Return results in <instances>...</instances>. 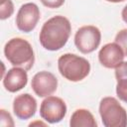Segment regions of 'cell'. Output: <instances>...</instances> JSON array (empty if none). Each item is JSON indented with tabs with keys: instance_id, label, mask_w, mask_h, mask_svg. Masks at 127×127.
Listing matches in <instances>:
<instances>
[{
	"instance_id": "5",
	"label": "cell",
	"mask_w": 127,
	"mask_h": 127,
	"mask_svg": "<svg viewBox=\"0 0 127 127\" xmlns=\"http://www.w3.org/2000/svg\"><path fill=\"white\" fill-rule=\"evenodd\" d=\"M101 32L93 25L80 27L74 35V45L81 54H90L100 45Z\"/></svg>"
},
{
	"instance_id": "8",
	"label": "cell",
	"mask_w": 127,
	"mask_h": 127,
	"mask_svg": "<svg viewBox=\"0 0 127 127\" xmlns=\"http://www.w3.org/2000/svg\"><path fill=\"white\" fill-rule=\"evenodd\" d=\"M31 87L39 97L52 95L58 88V78L50 71L42 70L37 72L31 81Z\"/></svg>"
},
{
	"instance_id": "2",
	"label": "cell",
	"mask_w": 127,
	"mask_h": 127,
	"mask_svg": "<svg viewBox=\"0 0 127 127\" xmlns=\"http://www.w3.org/2000/svg\"><path fill=\"white\" fill-rule=\"evenodd\" d=\"M4 55L13 65L30 70L35 64V54L32 45L25 39L16 37L10 39L4 46Z\"/></svg>"
},
{
	"instance_id": "9",
	"label": "cell",
	"mask_w": 127,
	"mask_h": 127,
	"mask_svg": "<svg viewBox=\"0 0 127 127\" xmlns=\"http://www.w3.org/2000/svg\"><path fill=\"white\" fill-rule=\"evenodd\" d=\"M125 54L117 43L105 44L98 53L99 63L106 68H116L124 62Z\"/></svg>"
},
{
	"instance_id": "18",
	"label": "cell",
	"mask_w": 127,
	"mask_h": 127,
	"mask_svg": "<svg viewBox=\"0 0 127 127\" xmlns=\"http://www.w3.org/2000/svg\"><path fill=\"white\" fill-rule=\"evenodd\" d=\"M121 17H122V20L127 24V5L122 9V12H121Z\"/></svg>"
},
{
	"instance_id": "11",
	"label": "cell",
	"mask_w": 127,
	"mask_h": 127,
	"mask_svg": "<svg viewBox=\"0 0 127 127\" xmlns=\"http://www.w3.org/2000/svg\"><path fill=\"white\" fill-rule=\"evenodd\" d=\"M2 80H3V85L7 91L12 93L17 92L23 89L27 85L28 82L27 70L22 67L13 66L5 73Z\"/></svg>"
},
{
	"instance_id": "6",
	"label": "cell",
	"mask_w": 127,
	"mask_h": 127,
	"mask_svg": "<svg viewBox=\"0 0 127 127\" xmlns=\"http://www.w3.org/2000/svg\"><path fill=\"white\" fill-rule=\"evenodd\" d=\"M67 111V107L64 99L58 96H47L40 105V116L43 120L50 124L61 122Z\"/></svg>"
},
{
	"instance_id": "10",
	"label": "cell",
	"mask_w": 127,
	"mask_h": 127,
	"mask_svg": "<svg viewBox=\"0 0 127 127\" xmlns=\"http://www.w3.org/2000/svg\"><path fill=\"white\" fill-rule=\"evenodd\" d=\"M37 111V100L29 93L17 95L13 100V112L21 120L32 118Z\"/></svg>"
},
{
	"instance_id": "15",
	"label": "cell",
	"mask_w": 127,
	"mask_h": 127,
	"mask_svg": "<svg viewBox=\"0 0 127 127\" xmlns=\"http://www.w3.org/2000/svg\"><path fill=\"white\" fill-rule=\"evenodd\" d=\"M114 42L117 43L122 48V50L125 54V57H127V28L120 30L116 34Z\"/></svg>"
},
{
	"instance_id": "14",
	"label": "cell",
	"mask_w": 127,
	"mask_h": 127,
	"mask_svg": "<svg viewBox=\"0 0 127 127\" xmlns=\"http://www.w3.org/2000/svg\"><path fill=\"white\" fill-rule=\"evenodd\" d=\"M14 13V5L11 0H1L0 3V19L6 20Z\"/></svg>"
},
{
	"instance_id": "19",
	"label": "cell",
	"mask_w": 127,
	"mask_h": 127,
	"mask_svg": "<svg viewBox=\"0 0 127 127\" xmlns=\"http://www.w3.org/2000/svg\"><path fill=\"white\" fill-rule=\"evenodd\" d=\"M34 125H43V126H46V123L41 122V121H36V122H32V123L29 124V126H34Z\"/></svg>"
},
{
	"instance_id": "3",
	"label": "cell",
	"mask_w": 127,
	"mask_h": 127,
	"mask_svg": "<svg viewBox=\"0 0 127 127\" xmlns=\"http://www.w3.org/2000/svg\"><path fill=\"white\" fill-rule=\"evenodd\" d=\"M58 68L62 76L65 79L77 82L84 79L89 74L91 67L89 62L85 58L66 53L59 58Z\"/></svg>"
},
{
	"instance_id": "12",
	"label": "cell",
	"mask_w": 127,
	"mask_h": 127,
	"mask_svg": "<svg viewBox=\"0 0 127 127\" xmlns=\"http://www.w3.org/2000/svg\"><path fill=\"white\" fill-rule=\"evenodd\" d=\"M69 125L70 127H96L97 123L88 109L78 108L71 114Z\"/></svg>"
},
{
	"instance_id": "17",
	"label": "cell",
	"mask_w": 127,
	"mask_h": 127,
	"mask_svg": "<svg viewBox=\"0 0 127 127\" xmlns=\"http://www.w3.org/2000/svg\"><path fill=\"white\" fill-rule=\"evenodd\" d=\"M42 4L51 9H57L64 5L65 0H40Z\"/></svg>"
},
{
	"instance_id": "16",
	"label": "cell",
	"mask_w": 127,
	"mask_h": 127,
	"mask_svg": "<svg viewBox=\"0 0 127 127\" xmlns=\"http://www.w3.org/2000/svg\"><path fill=\"white\" fill-rule=\"evenodd\" d=\"M0 125L1 126H8V127L9 126L13 127L15 125L11 114L8 111H6L5 109L0 110Z\"/></svg>"
},
{
	"instance_id": "4",
	"label": "cell",
	"mask_w": 127,
	"mask_h": 127,
	"mask_svg": "<svg viewBox=\"0 0 127 127\" xmlns=\"http://www.w3.org/2000/svg\"><path fill=\"white\" fill-rule=\"evenodd\" d=\"M99 114L105 127L127 126V112L113 96H106L100 100Z\"/></svg>"
},
{
	"instance_id": "13",
	"label": "cell",
	"mask_w": 127,
	"mask_h": 127,
	"mask_svg": "<svg viewBox=\"0 0 127 127\" xmlns=\"http://www.w3.org/2000/svg\"><path fill=\"white\" fill-rule=\"evenodd\" d=\"M116 80V94L120 100L127 103V76L117 77Z\"/></svg>"
},
{
	"instance_id": "1",
	"label": "cell",
	"mask_w": 127,
	"mask_h": 127,
	"mask_svg": "<svg viewBox=\"0 0 127 127\" xmlns=\"http://www.w3.org/2000/svg\"><path fill=\"white\" fill-rule=\"evenodd\" d=\"M71 33L69 20L62 15L50 18L44 23L39 35L42 47L48 51H59L65 46Z\"/></svg>"
},
{
	"instance_id": "20",
	"label": "cell",
	"mask_w": 127,
	"mask_h": 127,
	"mask_svg": "<svg viewBox=\"0 0 127 127\" xmlns=\"http://www.w3.org/2000/svg\"><path fill=\"white\" fill-rule=\"evenodd\" d=\"M107 2H111V3H120V2H123L125 0H105Z\"/></svg>"
},
{
	"instance_id": "7",
	"label": "cell",
	"mask_w": 127,
	"mask_h": 127,
	"mask_svg": "<svg viewBox=\"0 0 127 127\" xmlns=\"http://www.w3.org/2000/svg\"><path fill=\"white\" fill-rule=\"evenodd\" d=\"M41 17V12L37 4L35 3H25L23 4L16 15V26L18 30L24 33H30L32 32Z\"/></svg>"
}]
</instances>
